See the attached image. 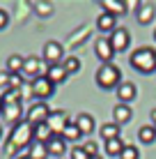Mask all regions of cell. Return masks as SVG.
<instances>
[{
    "mask_svg": "<svg viewBox=\"0 0 156 159\" xmlns=\"http://www.w3.org/2000/svg\"><path fill=\"white\" fill-rule=\"evenodd\" d=\"M32 141H35V139H32V125L28 122V120H21L19 125H14V127H12L9 141H7V145H5V155H7V157L16 155L21 148L30 145Z\"/></svg>",
    "mask_w": 156,
    "mask_h": 159,
    "instance_id": "6da1fadb",
    "label": "cell"
},
{
    "mask_svg": "<svg viewBox=\"0 0 156 159\" xmlns=\"http://www.w3.org/2000/svg\"><path fill=\"white\" fill-rule=\"evenodd\" d=\"M129 62L140 74H154L156 72V48H152V46L136 48V51L131 53V58H129Z\"/></svg>",
    "mask_w": 156,
    "mask_h": 159,
    "instance_id": "7a4b0ae2",
    "label": "cell"
},
{
    "mask_svg": "<svg viewBox=\"0 0 156 159\" xmlns=\"http://www.w3.org/2000/svg\"><path fill=\"white\" fill-rule=\"evenodd\" d=\"M120 83H122V72H120L117 65L106 62V65H101V67L96 69V85H99L101 90H112V88L117 90Z\"/></svg>",
    "mask_w": 156,
    "mask_h": 159,
    "instance_id": "3957f363",
    "label": "cell"
},
{
    "mask_svg": "<svg viewBox=\"0 0 156 159\" xmlns=\"http://www.w3.org/2000/svg\"><path fill=\"white\" fill-rule=\"evenodd\" d=\"M48 116H51V108H48L46 102H35L32 106L28 108V113H25V120L32 125V127H37V125H44Z\"/></svg>",
    "mask_w": 156,
    "mask_h": 159,
    "instance_id": "277c9868",
    "label": "cell"
},
{
    "mask_svg": "<svg viewBox=\"0 0 156 159\" xmlns=\"http://www.w3.org/2000/svg\"><path fill=\"white\" fill-rule=\"evenodd\" d=\"M69 122H71V120H69V113L62 111V108L51 111V116L46 120V125H48V129H51L53 136H62V131H64V127H67Z\"/></svg>",
    "mask_w": 156,
    "mask_h": 159,
    "instance_id": "5b68a950",
    "label": "cell"
},
{
    "mask_svg": "<svg viewBox=\"0 0 156 159\" xmlns=\"http://www.w3.org/2000/svg\"><path fill=\"white\" fill-rule=\"evenodd\" d=\"M41 60L51 67V65H60L64 60V46L60 42H46L44 44V53H41Z\"/></svg>",
    "mask_w": 156,
    "mask_h": 159,
    "instance_id": "8992f818",
    "label": "cell"
},
{
    "mask_svg": "<svg viewBox=\"0 0 156 159\" xmlns=\"http://www.w3.org/2000/svg\"><path fill=\"white\" fill-rule=\"evenodd\" d=\"M30 90H32V97H37L39 102L48 99V97L55 95V85L51 83V81L46 79V76H39V79H35L30 83Z\"/></svg>",
    "mask_w": 156,
    "mask_h": 159,
    "instance_id": "52a82bcc",
    "label": "cell"
},
{
    "mask_svg": "<svg viewBox=\"0 0 156 159\" xmlns=\"http://www.w3.org/2000/svg\"><path fill=\"white\" fill-rule=\"evenodd\" d=\"M46 72H48V65H46L41 58H37V56L25 58V62H23V74L30 76L32 81L39 79V76H46Z\"/></svg>",
    "mask_w": 156,
    "mask_h": 159,
    "instance_id": "ba28073f",
    "label": "cell"
},
{
    "mask_svg": "<svg viewBox=\"0 0 156 159\" xmlns=\"http://www.w3.org/2000/svg\"><path fill=\"white\" fill-rule=\"evenodd\" d=\"M108 39H110V46H112L115 53H122V51H126V48L131 46V35H129L126 28H115Z\"/></svg>",
    "mask_w": 156,
    "mask_h": 159,
    "instance_id": "9c48e42d",
    "label": "cell"
},
{
    "mask_svg": "<svg viewBox=\"0 0 156 159\" xmlns=\"http://www.w3.org/2000/svg\"><path fill=\"white\" fill-rule=\"evenodd\" d=\"M90 35H92V28H90V25H80L76 32H71V35L67 37V46H69V48L83 46V44L90 39Z\"/></svg>",
    "mask_w": 156,
    "mask_h": 159,
    "instance_id": "30bf717a",
    "label": "cell"
},
{
    "mask_svg": "<svg viewBox=\"0 0 156 159\" xmlns=\"http://www.w3.org/2000/svg\"><path fill=\"white\" fill-rule=\"evenodd\" d=\"M94 53H96V58H99L103 65L110 62L112 56H115V51H112V46H110V39H106V37L96 39V44H94Z\"/></svg>",
    "mask_w": 156,
    "mask_h": 159,
    "instance_id": "8fae6325",
    "label": "cell"
},
{
    "mask_svg": "<svg viewBox=\"0 0 156 159\" xmlns=\"http://www.w3.org/2000/svg\"><path fill=\"white\" fill-rule=\"evenodd\" d=\"M2 118L7 120L12 127H14V125H19L21 120H23V106H21V104H5Z\"/></svg>",
    "mask_w": 156,
    "mask_h": 159,
    "instance_id": "7c38bea8",
    "label": "cell"
},
{
    "mask_svg": "<svg viewBox=\"0 0 156 159\" xmlns=\"http://www.w3.org/2000/svg\"><path fill=\"white\" fill-rule=\"evenodd\" d=\"M136 83H131V81H122L120 85H117V99L120 104H129L136 99Z\"/></svg>",
    "mask_w": 156,
    "mask_h": 159,
    "instance_id": "4fadbf2b",
    "label": "cell"
},
{
    "mask_svg": "<svg viewBox=\"0 0 156 159\" xmlns=\"http://www.w3.org/2000/svg\"><path fill=\"white\" fill-rule=\"evenodd\" d=\"M154 16H156V7L152 2H140V7L136 9V19H138V23H142V25L152 23Z\"/></svg>",
    "mask_w": 156,
    "mask_h": 159,
    "instance_id": "5bb4252c",
    "label": "cell"
},
{
    "mask_svg": "<svg viewBox=\"0 0 156 159\" xmlns=\"http://www.w3.org/2000/svg\"><path fill=\"white\" fill-rule=\"evenodd\" d=\"M131 118H133V111H131L129 104H117V106L112 108V120H115V125H126V122H131Z\"/></svg>",
    "mask_w": 156,
    "mask_h": 159,
    "instance_id": "9a60e30c",
    "label": "cell"
},
{
    "mask_svg": "<svg viewBox=\"0 0 156 159\" xmlns=\"http://www.w3.org/2000/svg\"><path fill=\"white\" fill-rule=\"evenodd\" d=\"M67 76H69V72L62 67V62H60V65H51V67H48V72H46V79L51 81L53 85L64 83V81H67Z\"/></svg>",
    "mask_w": 156,
    "mask_h": 159,
    "instance_id": "2e32d148",
    "label": "cell"
},
{
    "mask_svg": "<svg viewBox=\"0 0 156 159\" xmlns=\"http://www.w3.org/2000/svg\"><path fill=\"white\" fill-rule=\"evenodd\" d=\"M46 148H48V157H62L64 150H67V141L62 136H51Z\"/></svg>",
    "mask_w": 156,
    "mask_h": 159,
    "instance_id": "e0dca14e",
    "label": "cell"
},
{
    "mask_svg": "<svg viewBox=\"0 0 156 159\" xmlns=\"http://www.w3.org/2000/svg\"><path fill=\"white\" fill-rule=\"evenodd\" d=\"M74 125L78 127V131H80L83 136H90V134L94 131V118L90 116V113H80V116L74 120Z\"/></svg>",
    "mask_w": 156,
    "mask_h": 159,
    "instance_id": "ac0fdd59",
    "label": "cell"
},
{
    "mask_svg": "<svg viewBox=\"0 0 156 159\" xmlns=\"http://www.w3.org/2000/svg\"><path fill=\"white\" fill-rule=\"evenodd\" d=\"M117 28V19L115 16H110V14H99V19H96V30H101V32H110L112 35V30Z\"/></svg>",
    "mask_w": 156,
    "mask_h": 159,
    "instance_id": "d6986e66",
    "label": "cell"
},
{
    "mask_svg": "<svg viewBox=\"0 0 156 159\" xmlns=\"http://www.w3.org/2000/svg\"><path fill=\"white\" fill-rule=\"evenodd\" d=\"M101 7H103V12L106 14H110V16H120V14H126V7H124V2H120V0H101Z\"/></svg>",
    "mask_w": 156,
    "mask_h": 159,
    "instance_id": "ffe728a7",
    "label": "cell"
},
{
    "mask_svg": "<svg viewBox=\"0 0 156 159\" xmlns=\"http://www.w3.org/2000/svg\"><path fill=\"white\" fill-rule=\"evenodd\" d=\"M99 134H101V139H103V143H106V141H112V139H120V125L106 122V125H101Z\"/></svg>",
    "mask_w": 156,
    "mask_h": 159,
    "instance_id": "44dd1931",
    "label": "cell"
},
{
    "mask_svg": "<svg viewBox=\"0 0 156 159\" xmlns=\"http://www.w3.org/2000/svg\"><path fill=\"white\" fill-rule=\"evenodd\" d=\"M51 129H48V125H37V127H32V139L37 141V143H48V139H51Z\"/></svg>",
    "mask_w": 156,
    "mask_h": 159,
    "instance_id": "7402d4cb",
    "label": "cell"
},
{
    "mask_svg": "<svg viewBox=\"0 0 156 159\" xmlns=\"http://www.w3.org/2000/svg\"><path fill=\"white\" fill-rule=\"evenodd\" d=\"M23 62H25V58H21V56H9L7 58V74H23Z\"/></svg>",
    "mask_w": 156,
    "mask_h": 159,
    "instance_id": "603a6c76",
    "label": "cell"
},
{
    "mask_svg": "<svg viewBox=\"0 0 156 159\" xmlns=\"http://www.w3.org/2000/svg\"><path fill=\"white\" fill-rule=\"evenodd\" d=\"M138 139H140V143H145V145L154 143L156 141V129L152 127V125H145V127L138 129Z\"/></svg>",
    "mask_w": 156,
    "mask_h": 159,
    "instance_id": "cb8c5ba5",
    "label": "cell"
},
{
    "mask_svg": "<svg viewBox=\"0 0 156 159\" xmlns=\"http://www.w3.org/2000/svg\"><path fill=\"white\" fill-rule=\"evenodd\" d=\"M28 155H30V159H46L48 157V148H46V143H37V141H32Z\"/></svg>",
    "mask_w": 156,
    "mask_h": 159,
    "instance_id": "d4e9b609",
    "label": "cell"
},
{
    "mask_svg": "<svg viewBox=\"0 0 156 159\" xmlns=\"http://www.w3.org/2000/svg\"><path fill=\"white\" fill-rule=\"evenodd\" d=\"M122 150H124V141L122 139H112V141H106V152L110 157H120Z\"/></svg>",
    "mask_w": 156,
    "mask_h": 159,
    "instance_id": "484cf974",
    "label": "cell"
},
{
    "mask_svg": "<svg viewBox=\"0 0 156 159\" xmlns=\"http://www.w3.org/2000/svg\"><path fill=\"white\" fill-rule=\"evenodd\" d=\"M80 136H83V134L78 131V127H76L74 122H69L67 127H64V131H62V139L69 141V143H74V141H80Z\"/></svg>",
    "mask_w": 156,
    "mask_h": 159,
    "instance_id": "4316f807",
    "label": "cell"
},
{
    "mask_svg": "<svg viewBox=\"0 0 156 159\" xmlns=\"http://www.w3.org/2000/svg\"><path fill=\"white\" fill-rule=\"evenodd\" d=\"M21 102H23V92L21 90H12L9 88V90L2 92V104H21Z\"/></svg>",
    "mask_w": 156,
    "mask_h": 159,
    "instance_id": "83f0119b",
    "label": "cell"
},
{
    "mask_svg": "<svg viewBox=\"0 0 156 159\" xmlns=\"http://www.w3.org/2000/svg\"><path fill=\"white\" fill-rule=\"evenodd\" d=\"M62 67L67 69L69 74H76L78 69H80V60H78L76 56H69V58H64V60H62Z\"/></svg>",
    "mask_w": 156,
    "mask_h": 159,
    "instance_id": "f1b7e54d",
    "label": "cell"
},
{
    "mask_svg": "<svg viewBox=\"0 0 156 159\" xmlns=\"http://www.w3.org/2000/svg\"><path fill=\"white\" fill-rule=\"evenodd\" d=\"M120 159H140V152H138L136 145H124V150H122Z\"/></svg>",
    "mask_w": 156,
    "mask_h": 159,
    "instance_id": "f546056e",
    "label": "cell"
},
{
    "mask_svg": "<svg viewBox=\"0 0 156 159\" xmlns=\"http://www.w3.org/2000/svg\"><path fill=\"white\" fill-rule=\"evenodd\" d=\"M9 88L12 90H21L23 88V74H9Z\"/></svg>",
    "mask_w": 156,
    "mask_h": 159,
    "instance_id": "4dcf8cb0",
    "label": "cell"
},
{
    "mask_svg": "<svg viewBox=\"0 0 156 159\" xmlns=\"http://www.w3.org/2000/svg\"><path fill=\"white\" fill-rule=\"evenodd\" d=\"M85 150V155L87 157H96V150H99V145H96V141H85L83 145H80Z\"/></svg>",
    "mask_w": 156,
    "mask_h": 159,
    "instance_id": "1f68e13d",
    "label": "cell"
},
{
    "mask_svg": "<svg viewBox=\"0 0 156 159\" xmlns=\"http://www.w3.org/2000/svg\"><path fill=\"white\" fill-rule=\"evenodd\" d=\"M35 7H37V14H41V16L53 14V5H48V2H37Z\"/></svg>",
    "mask_w": 156,
    "mask_h": 159,
    "instance_id": "d6a6232c",
    "label": "cell"
},
{
    "mask_svg": "<svg viewBox=\"0 0 156 159\" xmlns=\"http://www.w3.org/2000/svg\"><path fill=\"white\" fill-rule=\"evenodd\" d=\"M69 159H90V157L85 155V150H83V148H74V150H71V155H69Z\"/></svg>",
    "mask_w": 156,
    "mask_h": 159,
    "instance_id": "836d02e7",
    "label": "cell"
},
{
    "mask_svg": "<svg viewBox=\"0 0 156 159\" xmlns=\"http://www.w3.org/2000/svg\"><path fill=\"white\" fill-rule=\"evenodd\" d=\"M7 23H9V14L5 12V9H0V30L7 28Z\"/></svg>",
    "mask_w": 156,
    "mask_h": 159,
    "instance_id": "e575fe53",
    "label": "cell"
},
{
    "mask_svg": "<svg viewBox=\"0 0 156 159\" xmlns=\"http://www.w3.org/2000/svg\"><path fill=\"white\" fill-rule=\"evenodd\" d=\"M0 85H2L5 90H9V74H7V72L0 74Z\"/></svg>",
    "mask_w": 156,
    "mask_h": 159,
    "instance_id": "d590c367",
    "label": "cell"
},
{
    "mask_svg": "<svg viewBox=\"0 0 156 159\" xmlns=\"http://www.w3.org/2000/svg\"><path fill=\"white\" fill-rule=\"evenodd\" d=\"M124 7H126V12H129V9H138L140 2H138V0H129V2H124Z\"/></svg>",
    "mask_w": 156,
    "mask_h": 159,
    "instance_id": "8d00e7d4",
    "label": "cell"
},
{
    "mask_svg": "<svg viewBox=\"0 0 156 159\" xmlns=\"http://www.w3.org/2000/svg\"><path fill=\"white\" fill-rule=\"evenodd\" d=\"M152 120H154V125H152V127L156 129V108H154V111H152Z\"/></svg>",
    "mask_w": 156,
    "mask_h": 159,
    "instance_id": "74e56055",
    "label": "cell"
},
{
    "mask_svg": "<svg viewBox=\"0 0 156 159\" xmlns=\"http://www.w3.org/2000/svg\"><path fill=\"white\" fill-rule=\"evenodd\" d=\"M2 108H5V104H2V97H0V116H2Z\"/></svg>",
    "mask_w": 156,
    "mask_h": 159,
    "instance_id": "f35d334b",
    "label": "cell"
},
{
    "mask_svg": "<svg viewBox=\"0 0 156 159\" xmlns=\"http://www.w3.org/2000/svg\"><path fill=\"white\" fill-rule=\"evenodd\" d=\"M16 159H30V155H19Z\"/></svg>",
    "mask_w": 156,
    "mask_h": 159,
    "instance_id": "ab89813d",
    "label": "cell"
},
{
    "mask_svg": "<svg viewBox=\"0 0 156 159\" xmlns=\"http://www.w3.org/2000/svg\"><path fill=\"white\" fill-rule=\"evenodd\" d=\"M90 159H101V157H99V155H96V157H90Z\"/></svg>",
    "mask_w": 156,
    "mask_h": 159,
    "instance_id": "60d3db41",
    "label": "cell"
},
{
    "mask_svg": "<svg viewBox=\"0 0 156 159\" xmlns=\"http://www.w3.org/2000/svg\"><path fill=\"white\" fill-rule=\"evenodd\" d=\"M0 139H2V127H0Z\"/></svg>",
    "mask_w": 156,
    "mask_h": 159,
    "instance_id": "b9f144b4",
    "label": "cell"
},
{
    "mask_svg": "<svg viewBox=\"0 0 156 159\" xmlns=\"http://www.w3.org/2000/svg\"><path fill=\"white\" fill-rule=\"evenodd\" d=\"M154 39H156V30H154Z\"/></svg>",
    "mask_w": 156,
    "mask_h": 159,
    "instance_id": "7bdbcfd3",
    "label": "cell"
}]
</instances>
